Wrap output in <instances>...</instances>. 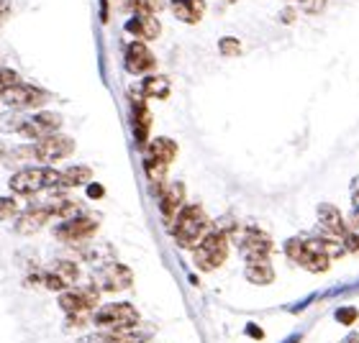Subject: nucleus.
<instances>
[{
	"label": "nucleus",
	"instance_id": "obj_28",
	"mask_svg": "<svg viewBox=\"0 0 359 343\" xmlns=\"http://www.w3.org/2000/svg\"><path fill=\"white\" fill-rule=\"evenodd\" d=\"M13 218H18V200L13 195L0 197V220H13Z\"/></svg>",
	"mask_w": 359,
	"mask_h": 343
},
{
	"label": "nucleus",
	"instance_id": "obj_19",
	"mask_svg": "<svg viewBox=\"0 0 359 343\" xmlns=\"http://www.w3.org/2000/svg\"><path fill=\"white\" fill-rule=\"evenodd\" d=\"M318 225H321V231L326 233H334V236H344L349 228H346V218L341 216V210L337 205H331V202H323L318 205Z\"/></svg>",
	"mask_w": 359,
	"mask_h": 343
},
{
	"label": "nucleus",
	"instance_id": "obj_21",
	"mask_svg": "<svg viewBox=\"0 0 359 343\" xmlns=\"http://www.w3.org/2000/svg\"><path fill=\"white\" fill-rule=\"evenodd\" d=\"M244 276H247L252 284H272L275 282V269L269 264V259H262V261H247V269H244Z\"/></svg>",
	"mask_w": 359,
	"mask_h": 343
},
{
	"label": "nucleus",
	"instance_id": "obj_20",
	"mask_svg": "<svg viewBox=\"0 0 359 343\" xmlns=\"http://www.w3.org/2000/svg\"><path fill=\"white\" fill-rule=\"evenodd\" d=\"M170 10H172V15L177 21L193 26L205 13V0H175V3H170Z\"/></svg>",
	"mask_w": 359,
	"mask_h": 343
},
{
	"label": "nucleus",
	"instance_id": "obj_9",
	"mask_svg": "<svg viewBox=\"0 0 359 343\" xmlns=\"http://www.w3.org/2000/svg\"><path fill=\"white\" fill-rule=\"evenodd\" d=\"M34 149H36V162H44V164H54V162H62V159L72 157L75 151V139H69L65 134H52L41 139V141H34Z\"/></svg>",
	"mask_w": 359,
	"mask_h": 343
},
{
	"label": "nucleus",
	"instance_id": "obj_8",
	"mask_svg": "<svg viewBox=\"0 0 359 343\" xmlns=\"http://www.w3.org/2000/svg\"><path fill=\"white\" fill-rule=\"evenodd\" d=\"M100 300V287L95 282L85 284V287H75V290L60 292V307L67 315L75 313H93Z\"/></svg>",
	"mask_w": 359,
	"mask_h": 343
},
{
	"label": "nucleus",
	"instance_id": "obj_3",
	"mask_svg": "<svg viewBox=\"0 0 359 343\" xmlns=\"http://www.w3.org/2000/svg\"><path fill=\"white\" fill-rule=\"evenodd\" d=\"M283 251L292 264H298V267L308 269L313 274H321V272H326L331 267V259L323 254L318 239H300V236H295V239L285 241Z\"/></svg>",
	"mask_w": 359,
	"mask_h": 343
},
{
	"label": "nucleus",
	"instance_id": "obj_35",
	"mask_svg": "<svg viewBox=\"0 0 359 343\" xmlns=\"http://www.w3.org/2000/svg\"><path fill=\"white\" fill-rule=\"evenodd\" d=\"M105 190L103 185H88V197H93V200H97V197H103Z\"/></svg>",
	"mask_w": 359,
	"mask_h": 343
},
{
	"label": "nucleus",
	"instance_id": "obj_2",
	"mask_svg": "<svg viewBox=\"0 0 359 343\" xmlns=\"http://www.w3.org/2000/svg\"><path fill=\"white\" fill-rule=\"evenodd\" d=\"M13 195H36L41 190H62V172L52 167H23L11 177Z\"/></svg>",
	"mask_w": 359,
	"mask_h": 343
},
{
	"label": "nucleus",
	"instance_id": "obj_6",
	"mask_svg": "<svg viewBox=\"0 0 359 343\" xmlns=\"http://www.w3.org/2000/svg\"><path fill=\"white\" fill-rule=\"evenodd\" d=\"M233 241L239 246V254L247 261H262L272 254V239L259 228H236Z\"/></svg>",
	"mask_w": 359,
	"mask_h": 343
},
{
	"label": "nucleus",
	"instance_id": "obj_22",
	"mask_svg": "<svg viewBox=\"0 0 359 343\" xmlns=\"http://www.w3.org/2000/svg\"><path fill=\"white\" fill-rule=\"evenodd\" d=\"M170 80L162 75H149L147 80L142 83V95L149 97V100H165L170 97Z\"/></svg>",
	"mask_w": 359,
	"mask_h": 343
},
{
	"label": "nucleus",
	"instance_id": "obj_13",
	"mask_svg": "<svg viewBox=\"0 0 359 343\" xmlns=\"http://www.w3.org/2000/svg\"><path fill=\"white\" fill-rule=\"evenodd\" d=\"M123 64H126L128 75H147V72H151V69H154L157 59H154V54L149 52L147 41L136 38V41H131V44L126 46Z\"/></svg>",
	"mask_w": 359,
	"mask_h": 343
},
{
	"label": "nucleus",
	"instance_id": "obj_29",
	"mask_svg": "<svg viewBox=\"0 0 359 343\" xmlns=\"http://www.w3.org/2000/svg\"><path fill=\"white\" fill-rule=\"evenodd\" d=\"M15 83H21V77H18V72L11 67H0V92L8 88H13Z\"/></svg>",
	"mask_w": 359,
	"mask_h": 343
},
{
	"label": "nucleus",
	"instance_id": "obj_27",
	"mask_svg": "<svg viewBox=\"0 0 359 343\" xmlns=\"http://www.w3.org/2000/svg\"><path fill=\"white\" fill-rule=\"evenodd\" d=\"M218 52L224 54L226 59H233V57H239L241 54V41L233 36H224L218 41Z\"/></svg>",
	"mask_w": 359,
	"mask_h": 343
},
{
	"label": "nucleus",
	"instance_id": "obj_10",
	"mask_svg": "<svg viewBox=\"0 0 359 343\" xmlns=\"http://www.w3.org/2000/svg\"><path fill=\"white\" fill-rule=\"evenodd\" d=\"M97 231V218L93 216H75V218H65L57 228H54V236L65 244H80V241L93 239Z\"/></svg>",
	"mask_w": 359,
	"mask_h": 343
},
{
	"label": "nucleus",
	"instance_id": "obj_36",
	"mask_svg": "<svg viewBox=\"0 0 359 343\" xmlns=\"http://www.w3.org/2000/svg\"><path fill=\"white\" fill-rule=\"evenodd\" d=\"M11 10H13V6L8 0H0V21H6L8 15H11Z\"/></svg>",
	"mask_w": 359,
	"mask_h": 343
},
{
	"label": "nucleus",
	"instance_id": "obj_16",
	"mask_svg": "<svg viewBox=\"0 0 359 343\" xmlns=\"http://www.w3.org/2000/svg\"><path fill=\"white\" fill-rule=\"evenodd\" d=\"M49 220H52L49 208H46V205H34V208L18 213V218H15V231L21 233V236H34V233L41 231Z\"/></svg>",
	"mask_w": 359,
	"mask_h": 343
},
{
	"label": "nucleus",
	"instance_id": "obj_12",
	"mask_svg": "<svg viewBox=\"0 0 359 343\" xmlns=\"http://www.w3.org/2000/svg\"><path fill=\"white\" fill-rule=\"evenodd\" d=\"M134 282V274H131V269L118 264V261H111V264H105L100 272H97V287L100 292H123L131 287Z\"/></svg>",
	"mask_w": 359,
	"mask_h": 343
},
{
	"label": "nucleus",
	"instance_id": "obj_1",
	"mask_svg": "<svg viewBox=\"0 0 359 343\" xmlns=\"http://www.w3.org/2000/svg\"><path fill=\"white\" fill-rule=\"evenodd\" d=\"M210 231V220L201 205H185L172 223V236L182 248H195Z\"/></svg>",
	"mask_w": 359,
	"mask_h": 343
},
{
	"label": "nucleus",
	"instance_id": "obj_7",
	"mask_svg": "<svg viewBox=\"0 0 359 343\" xmlns=\"http://www.w3.org/2000/svg\"><path fill=\"white\" fill-rule=\"evenodd\" d=\"M0 100L13 108V111H29V108H41L49 100V92L36 85L29 83H15L13 88H8L0 92Z\"/></svg>",
	"mask_w": 359,
	"mask_h": 343
},
{
	"label": "nucleus",
	"instance_id": "obj_14",
	"mask_svg": "<svg viewBox=\"0 0 359 343\" xmlns=\"http://www.w3.org/2000/svg\"><path fill=\"white\" fill-rule=\"evenodd\" d=\"M182 208H185V185H182V182L167 185L165 190L159 192V210H162V218L172 225L175 218L180 216Z\"/></svg>",
	"mask_w": 359,
	"mask_h": 343
},
{
	"label": "nucleus",
	"instance_id": "obj_4",
	"mask_svg": "<svg viewBox=\"0 0 359 343\" xmlns=\"http://www.w3.org/2000/svg\"><path fill=\"white\" fill-rule=\"evenodd\" d=\"M229 256V233L221 228H213L201 239V244L193 248V261L201 272H213Z\"/></svg>",
	"mask_w": 359,
	"mask_h": 343
},
{
	"label": "nucleus",
	"instance_id": "obj_30",
	"mask_svg": "<svg viewBox=\"0 0 359 343\" xmlns=\"http://www.w3.org/2000/svg\"><path fill=\"white\" fill-rule=\"evenodd\" d=\"M44 287H46V290H52V292H65L69 284L65 282L60 274H54V272H46V274H44Z\"/></svg>",
	"mask_w": 359,
	"mask_h": 343
},
{
	"label": "nucleus",
	"instance_id": "obj_25",
	"mask_svg": "<svg viewBox=\"0 0 359 343\" xmlns=\"http://www.w3.org/2000/svg\"><path fill=\"white\" fill-rule=\"evenodd\" d=\"M52 272H54V274H60L67 284H75L77 276H80V269H77V264H75V261H69V259L54 261Z\"/></svg>",
	"mask_w": 359,
	"mask_h": 343
},
{
	"label": "nucleus",
	"instance_id": "obj_23",
	"mask_svg": "<svg viewBox=\"0 0 359 343\" xmlns=\"http://www.w3.org/2000/svg\"><path fill=\"white\" fill-rule=\"evenodd\" d=\"M90 179H93V169H90V167H85V164L67 167V169L62 172V190L90 185Z\"/></svg>",
	"mask_w": 359,
	"mask_h": 343
},
{
	"label": "nucleus",
	"instance_id": "obj_34",
	"mask_svg": "<svg viewBox=\"0 0 359 343\" xmlns=\"http://www.w3.org/2000/svg\"><path fill=\"white\" fill-rule=\"evenodd\" d=\"M295 15H298V13H295V8H285L277 18H280V23H292V21H295Z\"/></svg>",
	"mask_w": 359,
	"mask_h": 343
},
{
	"label": "nucleus",
	"instance_id": "obj_39",
	"mask_svg": "<svg viewBox=\"0 0 359 343\" xmlns=\"http://www.w3.org/2000/svg\"><path fill=\"white\" fill-rule=\"evenodd\" d=\"M8 151H11V146H8L6 141H0V159H6V157H8Z\"/></svg>",
	"mask_w": 359,
	"mask_h": 343
},
{
	"label": "nucleus",
	"instance_id": "obj_18",
	"mask_svg": "<svg viewBox=\"0 0 359 343\" xmlns=\"http://www.w3.org/2000/svg\"><path fill=\"white\" fill-rule=\"evenodd\" d=\"M144 159H151V162H159V164L170 167L177 159V144L172 139H167V136H157V139H151L147 144V149H144Z\"/></svg>",
	"mask_w": 359,
	"mask_h": 343
},
{
	"label": "nucleus",
	"instance_id": "obj_5",
	"mask_svg": "<svg viewBox=\"0 0 359 343\" xmlns=\"http://www.w3.org/2000/svg\"><path fill=\"white\" fill-rule=\"evenodd\" d=\"M93 323L103 330H126L139 326V310L131 302H111L93 310Z\"/></svg>",
	"mask_w": 359,
	"mask_h": 343
},
{
	"label": "nucleus",
	"instance_id": "obj_32",
	"mask_svg": "<svg viewBox=\"0 0 359 343\" xmlns=\"http://www.w3.org/2000/svg\"><path fill=\"white\" fill-rule=\"evenodd\" d=\"M357 307H341L337 313V321L339 323H344V326H352L354 321H357Z\"/></svg>",
	"mask_w": 359,
	"mask_h": 343
},
{
	"label": "nucleus",
	"instance_id": "obj_26",
	"mask_svg": "<svg viewBox=\"0 0 359 343\" xmlns=\"http://www.w3.org/2000/svg\"><path fill=\"white\" fill-rule=\"evenodd\" d=\"M144 172H147V177H149L151 185H162L167 174V167L159 164V162H151V159H144Z\"/></svg>",
	"mask_w": 359,
	"mask_h": 343
},
{
	"label": "nucleus",
	"instance_id": "obj_40",
	"mask_svg": "<svg viewBox=\"0 0 359 343\" xmlns=\"http://www.w3.org/2000/svg\"><path fill=\"white\" fill-rule=\"evenodd\" d=\"M344 343H359V336H357V333H352V336L346 338V341H344Z\"/></svg>",
	"mask_w": 359,
	"mask_h": 343
},
{
	"label": "nucleus",
	"instance_id": "obj_37",
	"mask_svg": "<svg viewBox=\"0 0 359 343\" xmlns=\"http://www.w3.org/2000/svg\"><path fill=\"white\" fill-rule=\"evenodd\" d=\"M352 200H354V208H359V177L352 182Z\"/></svg>",
	"mask_w": 359,
	"mask_h": 343
},
{
	"label": "nucleus",
	"instance_id": "obj_33",
	"mask_svg": "<svg viewBox=\"0 0 359 343\" xmlns=\"http://www.w3.org/2000/svg\"><path fill=\"white\" fill-rule=\"evenodd\" d=\"M346 228L354 233H359V208H354V213L349 218H346Z\"/></svg>",
	"mask_w": 359,
	"mask_h": 343
},
{
	"label": "nucleus",
	"instance_id": "obj_41",
	"mask_svg": "<svg viewBox=\"0 0 359 343\" xmlns=\"http://www.w3.org/2000/svg\"><path fill=\"white\" fill-rule=\"evenodd\" d=\"M170 3H175V0H170Z\"/></svg>",
	"mask_w": 359,
	"mask_h": 343
},
{
	"label": "nucleus",
	"instance_id": "obj_17",
	"mask_svg": "<svg viewBox=\"0 0 359 343\" xmlns=\"http://www.w3.org/2000/svg\"><path fill=\"white\" fill-rule=\"evenodd\" d=\"M126 31L142 41H154L162 26H159L157 13H131V18L126 21Z\"/></svg>",
	"mask_w": 359,
	"mask_h": 343
},
{
	"label": "nucleus",
	"instance_id": "obj_38",
	"mask_svg": "<svg viewBox=\"0 0 359 343\" xmlns=\"http://www.w3.org/2000/svg\"><path fill=\"white\" fill-rule=\"evenodd\" d=\"M100 21H108V0H100Z\"/></svg>",
	"mask_w": 359,
	"mask_h": 343
},
{
	"label": "nucleus",
	"instance_id": "obj_11",
	"mask_svg": "<svg viewBox=\"0 0 359 343\" xmlns=\"http://www.w3.org/2000/svg\"><path fill=\"white\" fill-rule=\"evenodd\" d=\"M60 128H62V115H60V113L41 111V113H34V115H29L18 134H21L23 139H29V141H41V139H46V136L57 134Z\"/></svg>",
	"mask_w": 359,
	"mask_h": 343
},
{
	"label": "nucleus",
	"instance_id": "obj_24",
	"mask_svg": "<svg viewBox=\"0 0 359 343\" xmlns=\"http://www.w3.org/2000/svg\"><path fill=\"white\" fill-rule=\"evenodd\" d=\"M26 118H29V115H21V111L8 108V113H3V115H0V128H3V131H8V134H11V131H13V134H18V131H21V126L26 123Z\"/></svg>",
	"mask_w": 359,
	"mask_h": 343
},
{
	"label": "nucleus",
	"instance_id": "obj_15",
	"mask_svg": "<svg viewBox=\"0 0 359 343\" xmlns=\"http://www.w3.org/2000/svg\"><path fill=\"white\" fill-rule=\"evenodd\" d=\"M131 111H134V136L139 149H147L149 144V128H151V113L144 103L142 92H131Z\"/></svg>",
	"mask_w": 359,
	"mask_h": 343
},
{
	"label": "nucleus",
	"instance_id": "obj_31",
	"mask_svg": "<svg viewBox=\"0 0 359 343\" xmlns=\"http://www.w3.org/2000/svg\"><path fill=\"white\" fill-rule=\"evenodd\" d=\"M298 3H300V10L311 15H318L326 8V0H298Z\"/></svg>",
	"mask_w": 359,
	"mask_h": 343
}]
</instances>
